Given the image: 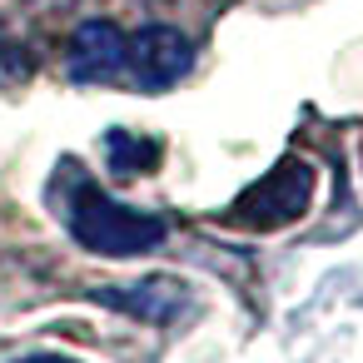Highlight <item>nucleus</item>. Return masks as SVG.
I'll return each mask as SVG.
<instances>
[{
  "mask_svg": "<svg viewBox=\"0 0 363 363\" xmlns=\"http://www.w3.org/2000/svg\"><path fill=\"white\" fill-rule=\"evenodd\" d=\"M313 204V164L308 160H279L264 179H254L239 199H234V219L249 224V229H279V224H294L303 219Z\"/></svg>",
  "mask_w": 363,
  "mask_h": 363,
  "instance_id": "7ed1b4c3",
  "label": "nucleus"
},
{
  "mask_svg": "<svg viewBox=\"0 0 363 363\" xmlns=\"http://www.w3.org/2000/svg\"><path fill=\"white\" fill-rule=\"evenodd\" d=\"M164 155V140L155 135H135V130H105V160L115 174H155Z\"/></svg>",
  "mask_w": 363,
  "mask_h": 363,
  "instance_id": "423d86ee",
  "label": "nucleus"
},
{
  "mask_svg": "<svg viewBox=\"0 0 363 363\" xmlns=\"http://www.w3.org/2000/svg\"><path fill=\"white\" fill-rule=\"evenodd\" d=\"M30 70H35V60H30V50L0 26V90L6 85H26L30 80Z\"/></svg>",
  "mask_w": 363,
  "mask_h": 363,
  "instance_id": "0eeeda50",
  "label": "nucleus"
},
{
  "mask_svg": "<svg viewBox=\"0 0 363 363\" xmlns=\"http://www.w3.org/2000/svg\"><path fill=\"white\" fill-rule=\"evenodd\" d=\"M50 204H55L60 224L70 229V239L95 259H140L169 239L164 214H150V209H135V204L105 194L70 160H60V169L50 179Z\"/></svg>",
  "mask_w": 363,
  "mask_h": 363,
  "instance_id": "f257e3e1",
  "label": "nucleus"
},
{
  "mask_svg": "<svg viewBox=\"0 0 363 363\" xmlns=\"http://www.w3.org/2000/svg\"><path fill=\"white\" fill-rule=\"evenodd\" d=\"M125 75V30L105 16H90L65 40V80L70 85H110Z\"/></svg>",
  "mask_w": 363,
  "mask_h": 363,
  "instance_id": "39448f33",
  "label": "nucleus"
},
{
  "mask_svg": "<svg viewBox=\"0 0 363 363\" xmlns=\"http://www.w3.org/2000/svg\"><path fill=\"white\" fill-rule=\"evenodd\" d=\"M189 70H194V40L179 26L150 21V26H140V30L125 35V80L140 95H164Z\"/></svg>",
  "mask_w": 363,
  "mask_h": 363,
  "instance_id": "f03ea898",
  "label": "nucleus"
},
{
  "mask_svg": "<svg viewBox=\"0 0 363 363\" xmlns=\"http://www.w3.org/2000/svg\"><path fill=\"white\" fill-rule=\"evenodd\" d=\"M11 363H85V358H70V353H55V348H35V353H21Z\"/></svg>",
  "mask_w": 363,
  "mask_h": 363,
  "instance_id": "6e6552de",
  "label": "nucleus"
},
{
  "mask_svg": "<svg viewBox=\"0 0 363 363\" xmlns=\"http://www.w3.org/2000/svg\"><path fill=\"white\" fill-rule=\"evenodd\" d=\"M90 298L125 313V318L155 323V328H169L189 313V284L179 274H145L130 284H100V289H90Z\"/></svg>",
  "mask_w": 363,
  "mask_h": 363,
  "instance_id": "20e7f679",
  "label": "nucleus"
}]
</instances>
